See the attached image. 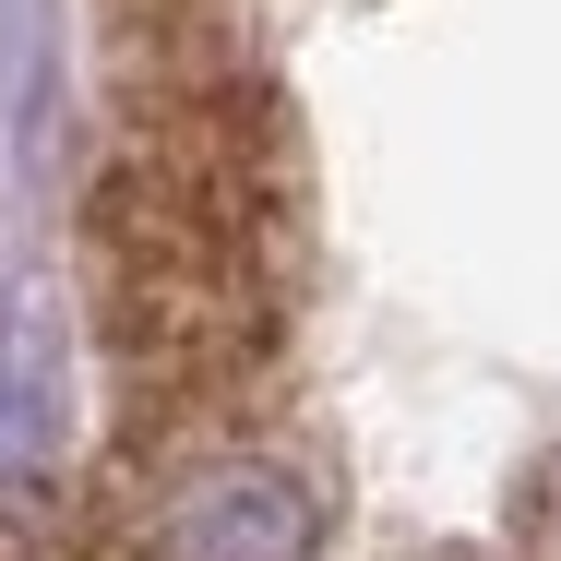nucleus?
I'll use <instances>...</instances> for the list:
<instances>
[{
  "label": "nucleus",
  "mask_w": 561,
  "mask_h": 561,
  "mask_svg": "<svg viewBox=\"0 0 561 561\" xmlns=\"http://www.w3.org/2000/svg\"><path fill=\"white\" fill-rule=\"evenodd\" d=\"M156 561H323V490L287 454H216L204 478H180Z\"/></svg>",
  "instance_id": "1"
},
{
  "label": "nucleus",
  "mask_w": 561,
  "mask_h": 561,
  "mask_svg": "<svg viewBox=\"0 0 561 561\" xmlns=\"http://www.w3.org/2000/svg\"><path fill=\"white\" fill-rule=\"evenodd\" d=\"M526 550H538V561H561V454H550V478L526 490Z\"/></svg>",
  "instance_id": "2"
}]
</instances>
